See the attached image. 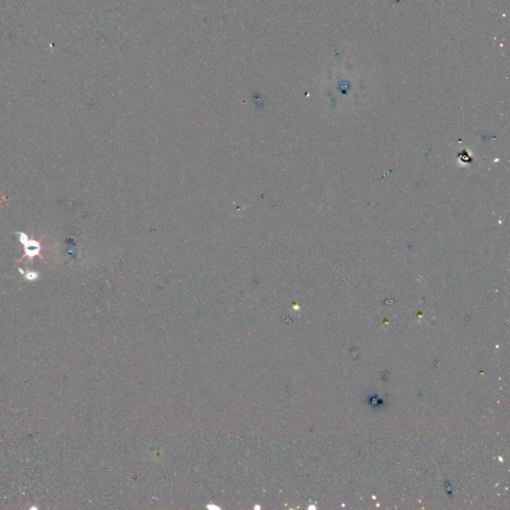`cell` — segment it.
Returning <instances> with one entry per match:
<instances>
[{"label":"cell","mask_w":510,"mask_h":510,"mask_svg":"<svg viewBox=\"0 0 510 510\" xmlns=\"http://www.w3.org/2000/svg\"><path fill=\"white\" fill-rule=\"evenodd\" d=\"M23 234V233H22ZM23 237L25 239V241L21 240L22 242H23V246L25 247V252H26V255L29 256V257H34L35 255H37L39 253V250H40V246L37 242H31V241H27V237L25 234H23Z\"/></svg>","instance_id":"obj_1"}]
</instances>
